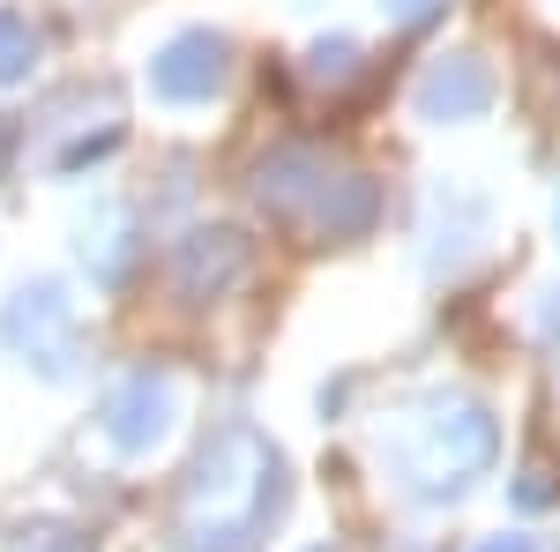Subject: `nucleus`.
I'll list each match as a JSON object with an SVG mask.
<instances>
[{"label":"nucleus","instance_id":"1","mask_svg":"<svg viewBox=\"0 0 560 552\" xmlns=\"http://www.w3.org/2000/svg\"><path fill=\"white\" fill-rule=\"evenodd\" d=\"M292 501V463L261 425H217L187 463L173 515L179 552H255Z\"/></svg>","mask_w":560,"mask_h":552},{"label":"nucleus","instance_id":"2","mask_svg":"<svg viewBox=\"0 0 560 552\" xmlns=\"http://www.w3.org/2000/svg\"><path fill=\"white\" fill-rule=\"evenodd\" d=\"M501 456V425L478 403L471 388H427L419 403H404L396 419L382 425V463L388 478L411 493V501H464L478 478Z\"/></svg>","mask_w":560,"mask_h":552},{"label":"nucleus","instance_id":"3","mask_svg":"<svg viewBox=\"0 0 560 552\" xmlns=\"http://www.w3.org/2000/svg\"><path fill=\"white\" fill-rule=\"evenodd\" d=\"M0 351L23 359L38 381H75L83 374V314H75L68 284L31 277L0 298Z\"/></svg>","mask_w":560,"mask_h":552},{"label":"nucleus","instance_id":"4","mask_svg":"<svg viewBox=\"0 0 560 552\" xmlns=\"http://www.w3.org/2000/svg\"><path fill=\"white\" fill-rule=\"evenodd\" d=\"M179 419V381L165 366H128L120 381L105 388V403H97V433H105V448H120V456H150Z\"/></svg>","mask_w":560,"mask_h":552},{"label":"nucleus","instance_id":"5","mask_svg":"<svg viewBox=\"0 0 560 552\" xmlns=\"http://www.w3.org/2000/svg\"><path fill=\"white\" fill-rule=\"evenodd\" d=\"M486 232H493L486 195H478V187H464V179H433V187H427V210H419L427 277H456V269H471L478 247H486Z\"/></svg>","mask_w":560,"mask_h":552},{"label":"nucleus","instance_id":"6","mask_svg":"<svg viewBox=\"0 0 560 552\" xmlns=\"http://www.w3.org/2000/svg\"><path fill=\"white\" fill-rule=\"evenodd\" d=\"M224 75H232V45L217 31H179L150 52V97H165V105H210Z\"/></svg>","mask_w":560,"mask_h":552},{"label":"nucleus","instance_id":"7","mask_svg":"<svg viewBox=\"0 0 560 552\" xmlns=\"http://www.w3.org/2000/svg\"><path fill=\"white\" fill-rule=\"evenodd\" d=\"M493 68L478 60V52H433L427 68H419V83H411V113L433 120V128H456V120H478L486 105H493Z\"/></svg>","mask_w":560,"mask_h":552},{"label":"nucleus","instance_id":"8","mask_svg":"<svg viewBox=\"0 0 560 552\" xmlns=\"http://www.w3.org/2000/svg\"><path fill=\"white\" fill-rule=\"evenodd\" d=\"M240 277H247V232H232V224H195L173 247V292L187 298V306L224 298Z\"/></svg>","mask_w":560,"mask_h":552},{"label":"nucleus","instance_id":"9","mask_svg":"<svg viewBox=\"0 0 560 552\" xmlns=\"http://www.w3.org/2000/svg\"><path fill=\"white\" fill-rule=\"evenodd\" d=\"M329 179H337V172L322 165L314 150L292 142V150H269V157L255 165V195L277 216H314V202H322V187H329Z\"/></svg>","mask_w":560,"mask_h":552},{"label":"nucleus","instance_id":"10","mask_svg":"<svg viewBox=\"0 0 560 552\" xmlns=\"http://www.w3.org/2000/svg\"><path fill=\"white\" fill-rule=\"evenodd\" d=\"M75 255H83V269H90V284H120L135 269V216L120 210V202H97V210L75 224Z\"/></svg>","mask_w":560,"mask_h":552},{"label":"nucleus","instance_id":"11","mask_svg":"<svg viewBox=\"0 0 560 552\" xmlns=\"http://www.w3.org/2000/svg\"><path fill=\"white\" fill-rule=\"evenodd\" d=\"M374 216H382V187H374L366 172H337V179L322 187V202H314L306 224H314L322 239H359Z\"/></svg>","mask_w":560,"mask_h":552},{"label":"nucleus","instance_id":"12","mask_svg":"<svg viewBox=\"0 0 560 552\" xmlns=\"http://www.w3.org/2000/svg\"><path fill=\"white\" fill-rule=\"evenodd\" d=\"M31 68H38V31H31V15L0 8V83H23Z\"/></svg>","mask_w":560,"mask_h":552},{"label":"nucleus","instance_id":"13","mask_svg":"<svg viewBox=\"0 0 560 552\" xmlns=\"http://www.w3.org/2000/svg\"><path fill=\"white\" fill-rule=\"evenodd\" d=\"M306 75L314 83H351L359 75V38H322L306 52Z\"/></svg>","mask_w":560,"mask_h":552},{"label":"nucleus","instance_id":"14","mask_svg":"<svg viewBox=\"0 0 560 552\" xmlns=\"http://www.w3.org/2000/svg\"><path fill=\"white\" fill-rule=\"evenodd\" d=\"M8 552H90V538H83V530H68V522H23Z\"/></svg>","mask_w":560,"mask_h":552},{"label":"nucleus","instance_id":"15","mask_svg":"<svg viewBox=\"0 0 560 552\" xmlns=\"http://www.w3.org/2000/svg\"><path fill=\"white\" fill-rule=\"evenodd\" d=\"M530 321H538V343L560 359V284H546V292H538V314H530Z\"/></svg>","mask_w":560,"mask_h":552},{"label":"nucleus","instance_id":"16","mask_svg":"<svg viewBox=\"0 0 560 552\" xmlns=\"http://www.w3.org/2000/svg\"><path fill=\"white\" fill-rule=\"evenodd\" d=\"M516 501H523V508H546V501H553V478H546V470H523V478H516Z\"/></svg>","mask_w":560,"mask_h":552},{"label":"nucleus","instance_id":"17","mask_svg":"<svg viewBox=\"0 0 560 552\" xmlns=\"http://www.w3.org/2000/svg\"><path fill=\"white\" fill-rule=\"evenodd\" d=\"M382 15H388V23H427L433 0H382Z\"/></svg>","mask_w":560,"mask_h":552},{"label":"nucleus","instance_id":"18","mask_svg":"<svg viewBox=\"0 0 560 552\" xmlns=\"http://www.w3.org/2000/svg\"><path fill=\"white\" fill-rule=\"evenodd\" d=\"M478 552H538V538H523V530H501V538H486Z\"/></svg>","mask_w":560,"mask_h":552},{"label":"nucleus","instance_id":"19","mask_svg":"<svg viewBox=\"0 0 560 552\" xmlns=\"http://www.w3.org/2000/svg\"><path fill=\"white\" fill-rule=\"evenodd\" d=\"M306 552H337V545H306Z\"/></svg>","mask_w":560,"mask_h":552},{"label":"nucleus","instance_id":"20","mask_svg":"<svg viewBox=\"0 0 560 552\" xmlns=\"http://www.w3.org/2000/svg\"><path fill=\"white\" fill-rule=\"evenodd\" d=\"M553 232H560V202H553Z\"/></svg>","mask_w":560,"mask_h":552}]
</instances>
